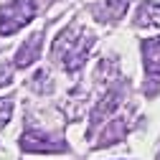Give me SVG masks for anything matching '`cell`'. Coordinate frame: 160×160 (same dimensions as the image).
<instances>
[{
    "label": "cell",
    "mask_w": 160,
    "mask_h": 160,
    "mask_svg": "<svg viewBox=\"0 0 160 160\" xmlns=\"http://www.w3.org/2000/svg\"><path fill=\"white\" fill-rule=\"evenodd\" d=\"M92 43H94V36L89 31H84L82 26H71L58 36V41L53 46V56L61 61V66L66 71L74 74L84 66L87 56L92 51Z\"/></svg>",
    "instance_id": "6da1fadb"
},
{
    "label": "cell",
    "mask_w": 160,
    "mask_h": 160,
    "mask_svg": "<svg viewBox=\"0 0 160 160\" xmlns=\"http://www.w3.org/2000/svg\"><path fill=\"white\" fill-rule=\"evenodd\" d=\"M36 15V3L33 0H13V3L0 5V36H13L28 26Z\"/></svg>",
    "instance_id": "7a4b0ae2"
},
{
    "label": "cell",
    "mask_w": 160,
    "mask_h": 160,
    "mask_svg": "<svg viewBox=\"0 0 160 160\" xmlns=\"http://www.w3.org/2000/svg\"><path fill=\"white\" fill-rule=\"evenodd\" d=\"M21 148L26 152H64L66 145L61 140H53L48 135H41V132H26L21 135Z\"/></svg>",
    "instance_id": "3957f363"
},
{
    "label": "cell",
    "mask_w": 160,
    "mask_h": 160,
    "mask_svg": "<svg viewBox=\"0 0 160 160\" xmlns=\"http://www.w3.org/2000/svg\"><path fill=\"white\" fill-rule=\"evenodd\" d=\"M43 41V31H38V33H33L31 38H28V41L21 46V48H18V53H15V66L18 69H26V66H31L33 61H36V58H38V53H41V43Z\"/></svg>",
    "instance_id": "277c9868"
},
{
    "label": "cell",
    "mask_w": 160,
    "mask_h": 160,
    "mask_svg": "<svg viewBox=\"0 0 160 160\" xmlns=\"http://www.w3.org/2000/svg\"><path fill=\"white\" fill-rule=\"evenodd\" d=\"M142 61H145V71L148 74L160 76V36L142 41Z\"/></svg>",
    "instance_id": "5b68a950"
},
{
    "label": "cell",
    "mask_w": 160,
    "mask_h": 160,
    "mask_svg": "<svg viewBox=\"0 0 160 160\" xmlns=\"http://www.w3.org/2000/svg\"><path fill=\"white\" fill-rule=\"evenodd\" d=\"M127 10V0H102L97 8H94V15L99 21H119Z\"/></svg>",
    "instance_id": "8992f818"
},
{
    "label": "cell",
    "mask_w": 160,
    "mask_h": 160,
    "mask_svg": "<svg viewBox=\"0 0 160 160\" xmlns=\"http://www.w3.org/2000/svg\"><path fill=\"white\" fill-rule=\"evenodd\" d=\"M127 135V127H125V119H114V122H109L102 135H99V148H109L114 142H119V140H125Z\"/></svg>",
    "instance_id": "52a82bcc"
},
{
    "label": "cell",
    "mask_w": 160,
    "mask_h": 160,
    "mask_svg": "<svg viewBox=\"0 0 160 160\" xmlns=\"http://www.w3.org/2000/svg\"><path fill=\"white\" fill-rule=\"evenodd\" d=\"M137 26H150V28H160V5L158 3H142L137 8Z\"/></svg>",
    "instance_id": "ba28073f"
},
{
    "label": "cell",
    "mask_w": 160,
    "mask_h": 160,
    "mask_svg": "<svg viewBox=\"0 0 160 160\" xmlns=\"http://www.w3.org/2000/svg\"><path fill=\"white\" fill-rule=\"evenodd\" d=\"M114 107H117V94L112 92V94H107V97L102 99V102H99V104L94 107V114H92V125L97 127V125H99V119H102V117H107V114H109Z\"/></svg>",
    "instance_id": "9c48e42d"
},
{
    "label": "cell",
    "mask_w": 160,
    "mask_h": 160,
    "mask_svg": "<svg viewBox=\"0 0 160 160\" xmlns=\"http://www.w3.org/2000/svg\"><path fill=\"white\" fill-rule=\"evenodd\" d=\"M10 112H13V102H10V99H0V130L8 125Z\"/></svg>",
    "instance_id": "30bf717a"
},
{
    "label": "cell",
    "mask_w": 160,
    "mask_h": 160,
    "mask_svg": "<svg viewBox=\"0 0 160 160\" xmlns=\"http://www.w3.org/2000/svg\"><path fill=\"white\" fill-rule=\"evenodd\" d=\"M10 79H13V66H10V61H0V89L8 87Z\"/></svg>",
    "instance_id": "8fae6325"
},
{
    "label": "cell",
    "mask_w": 160,
    "mask_h": 160,
    "mask_svg": "<svg viewBox=\"0 0 160 160\" xmlns=\"http://www.w3.org/2000/svg\"><path fill=\"white\" fill-rule=\"evenodd\" d=\"M158 160H160V155H158Z\"/></svg>",
    "instance_id": "7c38bea8"
}]
</instances>
